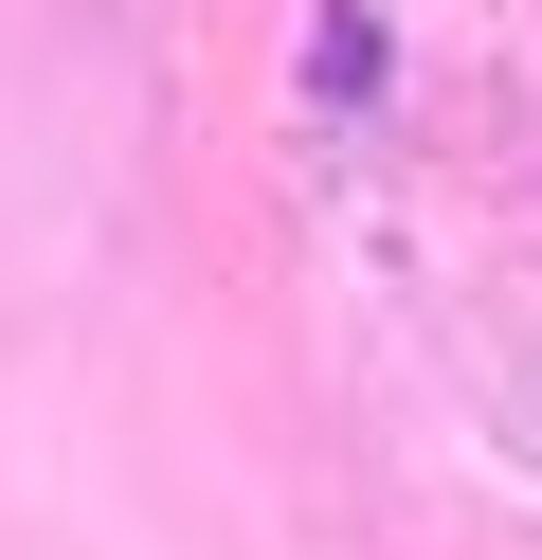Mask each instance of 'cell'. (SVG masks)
Masks as SVG:
<instances>
[{"label": "cell", "instance_id": "cell-1", "mask_svg": "<svg viewBox=\"0 0 542 560\" xmlns=\"http://www.w3.org/2000/svg\"><path fill=\"white\" fill-rule=\"evenodd\" d=\"M308 91H325V109H361V91H380V19H361V0H325V37H308Z\"/></svg>", "mask_w": 542, "mask_h": 560}]
</instances>
